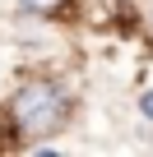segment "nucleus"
<instances>
[{
	"label": "nucleus",
	"instance_id": "f257e3e1",
	"mask_svg": "<svg viewBox=\"0 0 153 157\" xmlns=\"http://www.w3.org/2000/svg\"><path fill=\"white\" fill-rule=\"evenodd\" d=\"M70 120V93L51 78H33L10 97V125L23 139H46Z\"/></svg>",
	"mask_w": 153,
	"mask_h": 157
},
{
	"label": "nucleus",
	"instance_id": "f03ea898",
	"mask_svg": "<svg viewBox=\"0 0 153 157\" xmlns=\"http://www.w3.org/2000/svg\"><path fill=\"white\" fill-rule=\"evenodd\" d=\"M19 5H23L28 14H56V10L65 5V0H19Z\"/></svg>",
	"mask_w": 153,
	"mask_h": 157
},
{
	"label": "nucleus",
	"instance_id": "7ed1b4c3",
	"mask_svg": "<svg viewBox=\"0 0 153 157\" xmlns=\"http://www.w3.org/2000/svg\"><path fill=\"white\" fill-rule=\"evenodd\" d=\"M139 111H144V116L153 120V93H144V97H139Z\"/></svg>",
	"mask_w": 153,
	"mask_h": 157
},
{
	"label": "nucleus",
	"instance_id": "20e7f679",
	"mask_svg": "<svg viewBox=\"0 0 153 157\" xmlns=\"http://www.w3.org/2000/svg\"><path fill=\"white\" fill-rule=\"evenodd\" d=\"M148 28H153V0H148Z\"/></svg>",
	"mask_w": 153,
	"mask_h": 157
}]
</instances>
